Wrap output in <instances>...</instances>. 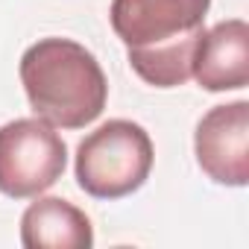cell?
Listing matches in <instances>:
<instances>
[{"mask_svg":"<svg viewBox=\"0 0 249 249\" xmlns=\"http://www.w3.org/2000/svg\"><path fill=\"white\" fill-rule=\"evenodd\" d=\"M68 164V147L41 117H18L0 126V194L30 199L53 188Z\"/></svg>","mask_w":249,"mask_h":249,"instance_id":"cell-4","label":"cell"},{"mask_svg":"<svg viewBox=\"0 0 249 249\" xmlns=\"http://www.w3.org/2000/svg\"><path fill=\"white\" fill-rule=\"evenodd\" d=\"M211 0H111V30L132 71L156 88L185 85Z\"/></svg>","mask_w":249,"mask_h":249,"instance_id":"cell-1","label":"cell"},{"mask_svg":"<svg viewBox=\"0 0 249 249\" xmlns=\"http://www.w3.org/2000/svg\"><path fill=\"white\" fill-rule=\"evenodd\" d=\"M153 141L132 120H108L76 147V182L94 199L135 194L153 170Z\"/></svg>","mask_w":249,"mask_h":249,"instance_id":"cell-3","label":"cell"},{"mask_svg":"<svg viewBox=\"0 0 249 249\" xmlns=\"http://www.w3.org/2000/svg\"><path fill=\"white\" fill-rule=\"evenodd\" d=\"M205 91H237L249 85V27L240 18L220 21L199 36L194 73Z\"/></svg>","mask_w":249,"mask_h":249,"instance_id":"cell-6","label":"cell"},{"mask_svg":"<svg viewBox=\"0 0 249 249\" xmlns=\"http://www.w3.org/2000/svg\"><path fill=\"white\" fill-rule=\"evenodd\" d=\"M21 85L36 117L59 129L94 123L108 100V82L88 47L71 38H41L21 56Z\"/></svg>","mask_w":249,"mask_h":249,"instance_id":"cell-2","label":"cell"},{"mask_svg":"<svg viewBox=\"0 0 249 249\" xmlns=\"http://www.w3.org/2000/svg\"><path fill=\"white\" fill-rule=\"evenodd\" d=\"M21 243L27 249H88L94 243V229L73 202L44 196L24 211Z\"/></svg>","mask_w":249,"mask_h":249,"instance_id":"cell-7","label":"cell"},{"mask_svg":"<svg viewBox=\"0 0 249 249\" xmlns=\"http://www.w3.org/2000/svg\"><path fill=\"white\" fill-rule=\"evenodd\" d=\"M194 153L211 182L243 188L249 182V103L237 100L202 114Z\"/></svg>","mask_w":249,"mask_h":249,"instance_id":"cell-5","label":"cell"}]
</instances>
